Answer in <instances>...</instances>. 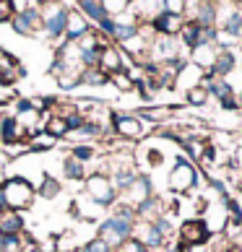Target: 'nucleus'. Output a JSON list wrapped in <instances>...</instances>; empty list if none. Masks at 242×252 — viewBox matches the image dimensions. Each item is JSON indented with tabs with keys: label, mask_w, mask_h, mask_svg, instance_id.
I'll use <instances>...</instances> for the list:
<instances>
[{
	"label": "nucleus",
	"mask_w": 242,
	"mask_h": 252,
	"mask_svg": "<svg viewBox=\"0 0 242 252\" xmlns=\"http://www.w3.org/2000/svg\"><path fill=\"white\" fill-rule=\"evenodd\" d=\"M136 211L128 208V205L123 203H115V208L109 216H104L99 223H97V237L104 242V245H109V250H120V245H123L125 239L133 237V229H136Z\"/></svg>",
	"instance_id": "f257e3e1"
},
{
	"label": "nucleus",
	"mask_w": 242,
	"mask_h": 252,
	"mask_svg": "<svg viewBox=\"0 0 242 252\" xmlns=\"http://www.w3.org/2000/svg\"><path fill=\"white\" fill-rule=\"evenodd\" d=\"M0 190H3V198H5V208L13 211V213H21V211H29L34 205L36 198V188L32 180H24L21 174H13V177H5L0 182Z\"/></svg>",
	"instance_id": "f03ea898"
},
{
	"label": "nucleus",
	"mask_w": 242,
	"mask_h": 252,
	"mask_svg": "<svg viewBox=\"0 0 242 252\" xmlns=\"http://www.w3.org/2000/svg\"><path fill=\"white\" fill-rule=\"evenodd\" d=\"M70 8H73L70 3H39L44 39H52L55 44H58L65 36V26H68Z\"/></svg>",
	"instance_id": "7ed1b4c3"
},
{
	"label": "nucleus",
	"mask_w": 242,
	"mask_h": 252,
	"mask_svg": "<svg viewBox=\"0 0 242 252\" xmlns=\"http://www.w3.org/2000/svg\"><path fill=\"white\" fill-rule=\"evenodd\" d=\"M198 182H201V174H198V169H195V164L190 158H185V156L174 158V166L170 169V174H167V188H170V192L188 195L198 188Z\"/></svg>",
	"instance_id": "20e7f679"
},
{
	"label": "nucleus",
	"mask_w": 242,
	"mask_h": 252,
	"mask_svg": "<svg viewBox=\"0 0 242 252\" xmlns=\"http://www.w3.org/2000/svg\"><path fill=\"white\" fill-rule=\"evenodd\" d=\"M109 127L117 138L130 143H138L143 138V133L154 130L151 123H143L141 117H136V112H109Z\"/></svg>",
	"instance_id": "39448f33"
},
{
	"label": "nucleus",
	"mask_w": 242,
	"mask_h": 252,
	"mask_svg": "<svg viewBox=\"0 0 242 252\" xmlns=\"http://www.w3.org/2000/svg\"><path fill=\"white\" fill-rule=\"evenodd\" d=\"M86 198H91L97 205H102V208H115L117 203V190L112 188V182H109V177L104 172H91L86 177Z\"/></svg>",
	"instance_id": "423d86ee"
},
{
	"label": "nucleus",
	"mask_w": 242,
	"mask_h": 252,
	"mask_svg": "<svg viewBox=\"0 0 242 252\" xmlns=\"http://www.w3.org/2000/svg\"><path fill=\"white\" fill-rule=\"evenodd\" d=\"M177 242L185 250H198V247H206L211 242V231H208L206 223H203L201 216L185 219L177 229Z\"/></svg>",
	"instance_id": "0eeeda50"
},
{
	"label": "nucleus",
	"mask_w": 242,
	"mask_h": 252,
	"mask_svg": "<svg viewBox=\"0 0 242 252\" xmlns=\"http://www.w3.org/2000/svg\"><path fill=\"white\" fill-rule=\"evenodd\" d=\"M148 198H154V185H151V180H148L146 174H138L136 182L117 198V203H123V205H128V208L136 211L138 205H141L143 200H148Z\"/></svg>",
	"instance_id": "6e6552de"
},
{
	"label": "nucleus",
	"mask_w": 242,
	"mask_h": 252,
	"mask_svg": "<svg viewBox=\"0 0 242 252\" xmlns=\"http://www.w3.org/2000/svg\"><path fill=\"white\" fill-rule=\"evenodd\" d=\"M26 78V68L13 52L0 47V86H13L16 81Z\"/></svg>",
	"instance_id": "1a4fd4ad"
},
{
	"label": "nucleus",
	"mask_w": 242,
	"mask_h": 252,
	"mask_svg": "<svg viewBox=\"0 0 242 252\" xmlns=\"http://www.w3.org/2000/svg\"><path fill=\"white\" fill-rule=\"evenodd\" d=\"M148 24H151V29L156 36H177L180 29L185 26V18L182 16H170V13H156L154 18H148Z\"/></svg>",
	"instance_id": "9d476101"
},
{
	"label": "nucleus",
	"mask_w": 242,
	"mask_h": 252,
	"mask_svg": "<svg viewBox=\"0 0 242 252\" xmlns=\"http://www.w3.org/2000/svg\"><path fill=\"white\" fill-rule=\"evenodd\" d=\"M133 239L141 242V245H143L148 252H154V250H162V247H164V237L154 229V223H151V221H136Z\"/></svg>",
	"instance_id": "9b49d317"
},
{
	"label": "nucleus",
	"mask_w": 242,
	"mask_h": 252,
	"mask_svg": "<svg viewBox=\"0 0 242 252\" xmlns=\"http://www.w3.org/2000/svg\"><path fill=\"white\" fill-rule=\"evenodd\" d=\"M206 216H203V223L208 226L211 237L219 234V231H224L227 226V208H224V200H216V203H206Z\"/></svg>",
	"instance_id": "f8f14e48"
},
{
	"label": "nucleus",
	"mask_w": 242,
	"mask_h": 252,
	"mask_svg": "<svg viewBox=\"0 0 242 252\" xmlns=\"http://www.w3.org/2000/svg\"><path fill=\"white\" fill-rule=\"evenodd\" d=\"M26 141V133L18 125V120L13 115H3L0 117V146H13Z\"/></svg>",
	"instance_id": "ddd939ff"
},
{
	"label": "nucleus",
	"mask_w": 242,
	"mask_h": 252,
	"mask_svg": "<svg viewBox=\"0 0 242 252\" xmlns=\"http://www.w3.org/2000/svg\"><path fill=\"white\" fill-rule=\"evenodd\" d=\"M89 32H91V24L76 11V8H70V13H68V26H65V36H63V39L76 44V42L83 39V34H89Z\"/></svg>",
	"instance_id": "4468645a"
},
{
	"label": "nucleus",
	"mask_w": 242,
	"mask_h": 252,
	"mask_svg": "<svg viewBox=\"0 0 242 252\" xmlns=\"http://www.w3.org/2000/svg\"><path fill=\"white\" fill-rule=\"evenodd\" d=\"M73 8H76L89 24H102L104 18H112L104 11V0H81V3H76Z\"/></svg>",
	"instance_id": "2eb2a0df"
},
{
	"label": "nucleus",
	"mask_w": 242,
	"mask_h": 252,
	"mask_svg": "<svg viewBox=\"0 0 242 252\" xmlns=\"http://www.w3.org/2000/svg\"><path fill=\"white\" fill-rule=\"evenodd\" d=\"M216 55H219V47L216 44H198V47H193L188 52V60L195 65V68H201V70H208L213 60H216Z\"/></svg>",
	"instance_id": "dca6fc26"
},
{
	"label": "nucleus",
	"mask_w": 242,
	"mask_h": 252,
	"mask_svg": "<svg viewBox=\"0 0 242 252\" xmlns=\"http://www.w3.org/2000/svg\"><path fill=\"white\" fill-rule=\"evenodd\" d=\"M201 81H203V70L195 68V65L188 60L182 65V70L177 73V78H174V89H182V94H185V91L201 86Z\"/></svg>",
	"instance_id": "f3484780"
},
{
	"label": "nucleus",
	"mask_w": 242,
	"mask_h": 252,
	"mask_svg": "<svg viewBox=\"0 0 242 252\" xmlns=\"http://www.w3.org/2000/svg\"><path fill=\"white\" fill-rule=\"evenodd\" d=\"M235 68H237V52L235 50H219L216 60H213V65L208 70L213 73V78H227Z\"/></svg>",
	"instance_id": "a211bd4d"
},
{
	"label": "nucleus",
	"mask_w": 242,
	"mask_h": 252,
	"mask_svg": "<svg viewBox=\"0 0 242 252\" xmlns=\"http://www.w3.org/2000/svg\"><path fill=\"white\" fill-rule=\"evenodd\" d=\"M24 231H26V223L21 213L5 211L0 216V237H13V234H24Z\"/></svg>",
	"instance_id": "6ab92c4d"
},
{
	"label": "nucleus",
	"mask_w": 242,
	"mask_h": 252,
	"mask_svg": "<svg viewBox=\"0 0 242 252\" xmlns=\"http://www.w3.org/2000/svg\"><path fill=\"white\" fill-rule=\"evenodd\" d=\"M47 120L42 123V133H47L50 138L55 141H65L68 138V127H65V120L58 115V112H50V115H44Z\"/></svg>",
	"instance_id": "aec40b11"
},
{
	"label": "nucleus",
	"mask_w": 242,
	"mask_h": 252,
	"mask_svg": "<svg viewBox=\"0 0 242 252\" xmlns=\"http://www.w3.org/2000/svg\"><path fill=\"white\" fill-rule=\"evenodd\" d=\"M201 86L206 89L208 99L213 96V99H219V101H224L227 96H235V94H237V91L232 89L229 78H213V81H208V83H201Z\"/></svg>",
	"instance_id": "412c9836"
},
{
	"label": "nucleus",
	"mask_w": 242,
	"mask_h": 252,
	"mask_svg": "<svg viewBox=\"0 0 242 252\" xmlns=\"http://www.w3.org/2000/svg\"><path fill=\"white\" fill-rule=\"evenodd\" d=\"M73 208L78 211V216H81L83 221H94V223H99V221H102V213H104V208H102V205H97L91 198H78L76 203H73Z\"/></svg>",
	"instance_id": "4be33fe9"
},
{
	"label": "nucleus",
	"mask_w": 242,
	"mask_h": 252,
	"mask_svg": "<svg viewBox=\"0 0 242 252\" xmlns=\"http://www.w3.org/2000/svg\"><path fill=\"white\" fill-rule=\"evenodd\" d=\"M60 192H63V185H60L58 177H52V174H44L39 180V185H36V195H39L42 200H55Z\"/></svg>",
	"instance_id": "5701e85b"
},
{
	"label": "nucleus",
	"mask_w": 242,
	"mask_h": 252,
	"mask_svg": "<svg viewBox=\"0 0 242 252\" xmlns=\"http://www.w3.org/2000/svg\"><path fill=\"white\" fill-rule=\"evenodd\" d=\"M63 177L70 180V182H86L89 169L81 161H76L73 156H68V158H63Z\"/></svg>",
	"instance_id": "b1692460"
},
{
	"label": "nucleus",
	"mask_w": 242,
	"mask_h": 252,
	"mask_svg": "<svg viewBox=\"0 0 242 252\" xmlns=\"http://www.w3.org/2000/svg\"><path fill=\"white\" fill-rule=\"evenodd\" d=\"M138 221H154L156 216H162V200L159 198H148L136 208Z\"/></svg>",
	"instance_id": "393cba45"
},
{
	"label": "nucleus",
	"mask_w": 242,
	"mask_h": 252,
	"mask_svg": "<svg viewBox=\"0 0 242 252\" xmlns=\"http://www.w3.org/2000/svg\"><path fill=\"white\" fill-rule=\"evenodd\" d=\"M26 143H29V154H44V151H52L58 146V141L50 138L47 133H34Z\"/></svg>",
	"instance_id": "a878e982"
},
{
	"label": "nucleus",
	"mask_w": 242,
	"mask_h": 252,
	"mask_svg": "<svg viewBox=\"0 0 242 252\" xmlns=\"http://www.w3.org/2000/svg\"><path fill=\"white\" fill-rule=\"evenodd\" d=\"M81 73L83 70H60L58 76H55V81H58V86L63 91H73L81 86Z\"/></svg>",
	"instance_id": "bb28decb"
},
{
	"label": "nucleus",
	"mask_w": 242,
	"mask_h": 252,
	"mask_svg": "<svg viewBox=\"0 0 242 252\" xmlns=\"http://www.w3.org/2000/svg\"><path fill=\"white\" fill-rule=\"evenodd\" d=\"M109 83V76L107 73H102L99 68H91V70H83L81 73V86H107Z\"/></svg>",
	"instance_id": "cd10ccee"
},
{
	"label": "nucleus",
	"mask_w": 242,
	"mask_h": 252,
	"mask_svg": "<svg viewBox=\"0 0 242 252\" xmlns=\"http://www.w3.org/2000/svg\"><path fill=\"white\" fill-rule=\"evenodd\" d=\"M70 156L86 166V164H91V161L97 158V148L91 146V143H81V146H73V148H70Z\"/></svg>",
	"instance_id": "c85d7f7f"
},
{
	"label": "nucleus",
	"mask_w": 242,
	"mask_h": 252,
	"mask_svg": "<svg viewBox=\"0 0 242 252\" xmlns=\"http://www.w3.org/2000/svg\"><path fill=\"white\" fill-rule=\"evenodd\" d=\"M26 234V231H24ZM24 234H13V237H0V252H24L26 239Z\"/></svg>",
	"instance_id": "c756f323"
},
{
	"label": "nucleus",
	"mask_w": 242,
	"mask_h": 252,
	"mask_svg": "<svg viewBox=\"0 0 242 252\" xmlns=\"http://www.w3.org/2000/svg\"><path fill=\"white\" fill-rule=\"evenodd\" d=\"M185 101H188L190 107H206L208 104V94L203 86H195L190 91H185Z\"/></svg>",
	"instance_id": "7c9ffc66"
},
{
	"label": "nucleus",
	"mask_w": 242,
	"mask_h": 252,
	"mask_svg": "<svg viewBox=\"0 0 242 252\" xmlns=\"http://www.w3.org/2000/svg\"><path fill=\"white\" fill-rule=\"evenodd\" d=\"M151 223H154V229H156V231H159V234L164 237V242H167V239H172V234H174V226H172V219L167 216V213H162V216H156Z\"/></svg>",
	"instance_id": "2f4dec72"
},
{
	"label": "nucleus",
	"mask_w": 242,
	"mask_h": 252,
	"mask_svg": "<svg viewBox=\"0 0 242 252\" xmlns=\"http://www.w3.org/2000/svg\"><path fill=\"white\" fill-rule=\"evenodd\" d=\"M109 83L117 86V91H133L136 89V83L128 76V70H120V73H115V76H109Z\"/></svg>",
	"instance_id": "473e14b6"
},
{
	"label": "nucleus",
	"mask_w": 242,
	"mask_h": 252,
	"mask_svg": "<svg viewBox=\"0 0 242 252\" xmlns=\"http://www.w3.org/2000/svg\"><path fill=\"white\" fill-rule=\"evenodd\" d=\"M128 0H104V11L112 16V18H117L120 13H125L128 11Z\"/></svg>",
	"instance_id": "72a5a7b5"
},
{
	"label": "nucleus",
	"mask_w": 242,
	"mask_h": 252,
	"mask_svg": "<svg viewBox=\"0 0 242 252\" xmlns=\"http://www.w3.org/2000/svg\"><path fill=\"white\" fill-rule=\"evenodd\" d=\"M16 16L13 0H0V24H11Z\"/></svg>",
	"instance_id": "f704fd0d"
},
{
	"label": "nucleus",
	"mask_w": 242,
	"mask_h": 252,
	"mask_svg": "<svg viewBox=\"0 0 242 252\" xmlns=\"http://www.w3.org/2000/svg\"><path fill=\"white\" fill-rule=\"evenodd\" d=\"M115 252H148V250H146L138 239L130 237V239H125L123 245H120V250H115Z\"/></svg>",
	"instance_id": "c9c22d12"
},
{
	"label": "nucleus",
	"mask_w": 242,
	"mask_h": 252,
	"mask_svg": "<svg viewBox=\"0 0 242 252\" xmlns=\"http://www.w3.org/2000/svg\"><path fill=\"white\" fill-rule=\"evenodd\" d=\"M83 247H86V252H112V250H109V245H104L99 237H91Z\"/></svg>",
	"instance_id": "e433bc0d"
},
{
	"label": "nucleus",
	"mask_w": 242,
	"mask_h": 252,
	"mask_svg": "<svg viewBox=\"0 0 242 252\" xmlns=\"http://www.w3.org/2000/svg\"><path fill=\"white\" fill-rule=\"evenodd\" d=\"M146 156H148V158H146L148 166H159V164H162V154L154 151V148H146Z\"/></svg>",
	"instance_id": "4c0bfd02"
},
{
	"label": "nucleus",
	"mask_w": 242,
	"mask_h": 252,
	"mask_svg": "<svg viewBox=\"0 0 242 252\" xmlns=\"http://www.w3.org/2000/svg\"><path fill=\"white\" fill-rule=\"evenodd\" d=\"M219 104H221V109H229V112H235V109H237V94H235V96H227L224 101H219Z\"/></svg>",
	"instance_id": "58836bf2"
},
{
	"label": "nucleus",
	"mask_w": 242,
	"mask_h": 252,
	"mask_svg": "<svg viewBox=\"0 0 242 252\" xmlns=\"http://www.w3.org/2000/svg\"><path fill=\"white\" fill-rule=\"evenodd\" d=\"M227 252H242V245H229Z\"/></svg>",
	"instance_id": "ea45409f"
},
{
	"label": "nucleus",
	"mask_w": 242,
	"mask_h": 252,
	"mask_svg": "<svg viewBox=\"0 0 242 252\" xmlns=\"http://www.w3.org/2000/svg\"><path fill=\"white\" fill-rule=\"evenodd\" d=\"M24 252H44V250H42V247H39V245H36V247H26V250H24Z\"/></svg>",
	"instance_id": "a19ab883"
},
{
	"label": "nucleus",
	"mask_w": 242,
	"mask_h": 252,
	"mask_svg": "<svg viewBox=\"0 0 242 252\" xmlns=\"http://www.w3.org/2000/svg\"><path fill=\"white\" fill-rule=\"evenodd\" d=\"M237 109H242V91L237 94Z\"/></svg>",
	"instance_id": "79ce46f5"
},
{
	"label": "nucleus",
	"mask_w": 242,
	"mask_h": 252,
	"mask_svg": "<svg viewBox=\"0 0 242 252\" xmlns=\"http://www.w3.org/2000/svg\"><path fill=\"white\" fill-rule=\"evenodd\" d=\"M76 252H86V247H81V250H76Z\"/></svg>",
	"instance_id": "37998d69"
},
{
	"label": "nucleus",
	"mask_w": 242,
	"mask_h": 252,
	"mask_svg": "<svg viewBox=\"0 0 242 252\" xmlns=\"http://www.w3.org/2000/svg\"><path fill=\"white\" fill-rule=\"evenodd\" d=\"M237 8H240V13H242V3H240V5H237Z\"/></svg>",
	"instance_id": "c03bdc74"
},
{
	"label": "nucleus",
	"mask_w": 242,
	"mask_h": 252,
	"mask_svg": "<svg viewBox=\"0 0 242 252\" xmlns=\"http://www.w3.org/2000/svg\"><path fill=\"white\" fill-rule=\"evenodd\" d=\"M44 252H52V250H44Z\"/></svg>",
	"instance_id": "a18cd8bd"
},
{
	"label": "nucleus",
	"mask_w": 242,
	"mask_h": 252,
	"mask_svg": "<svg viewBox=\"0 0 242 252\" xmlns=\"http://www.w3.org/2000/svg\"><path fill=\"white\" fill-rule=\"evenodd\" d=\"M240 63H242V60H240Z\"/></svg>",
	"instance_id": "49530a36"
}]
</instances>
